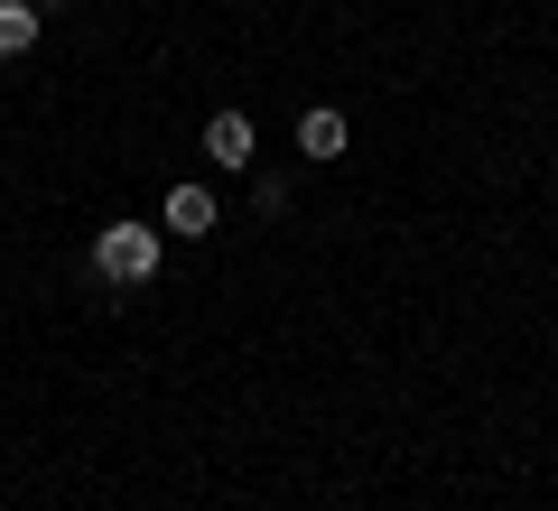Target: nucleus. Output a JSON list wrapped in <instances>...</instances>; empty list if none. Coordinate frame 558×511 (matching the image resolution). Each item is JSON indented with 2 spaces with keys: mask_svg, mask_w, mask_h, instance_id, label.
<instances>
[{
  "mask_svg": "<svg viewBox=\"0 0 558 511\" xmlns=\"http://www.w3.org/2000/svg\"><path fill=\"white\" fill-rule=\"evenodd\" d=\"M94 270L112 279V289H149V279H159V223H102Z\"/></svg>",
  "mask_w": 558,
  "mask_h": 511,
  "instance_id": "1",
  "label": "nucleus"
},
{
  "mask_svg": "<svg viewBox=\"0 0 558 511\" xmlns=\"http://www.w3.org/2000/svg\"><path fill=\"white\" fill-rule=\"evenodd\" d=\"M205 158H215V168H252V121L215 112V121H205Z\"/></svg>",
  "mask_w": 558,
  "mask_h": 511,
  "instance_id": "2",
  "label": "nucleus"
},
{
  "mask_svg": "<svg viewBox=\"0 0 558 511\" xmlns=\"http://www.w3.org/2000/svg\"><path fill=\"white\" fill-rule=\"evenodd\" d=\"M168 223H178V233H196V242H205V233H215L223 215H215V196H205V186H168Z\"/></svg>",
  "mask_w": 558,
  "mask_h": 511,
  "instance_id": "3",
  "label": "nucleus"
},
{
  "mask_svg": "<svg viewBox=\"0 0 558 511\" xmlns=\"http://www.w3.org/2000/svg\"><path fill=\"white\" fill-rule=\"evenodd\" d=\"M344 139H354V131H344V112H307L299 121V149L317 158V168H326V158H344Z\"/></svg>",
  "mask_w": 558,
  "mask_h": 511,
  "instance_id": "4",
  "label": "nucleus"
},
{
  "mask_svg": "<svg viewBox=\"0 0 558 511\" xmlns=\"http://www.w3.org/2000/svg\"><path fill=\"white\" fill-rule=\"evenodd\" d=\"M38 47V10L28 0H0V57H28Z\"/></svg>",
  "mask_w": 558,
  "mask_h": 511,
  "instance_id": "5",
  "label": "nucleus"
},
{
  "mask_svg": "<svg viewBox=\"0 0 558 511\" xmlns=\"http://www.w3.org/2000/svg\"><path fill=\"white\" fill-rule=\"evenodd\" d=\"M28 10H47V0H28Z\"/></svg>",
  "mask_w": 558,
  "mask_h": 511,
  "instance_id": "6",
  "label": "nucleus"
}]
</instances>
